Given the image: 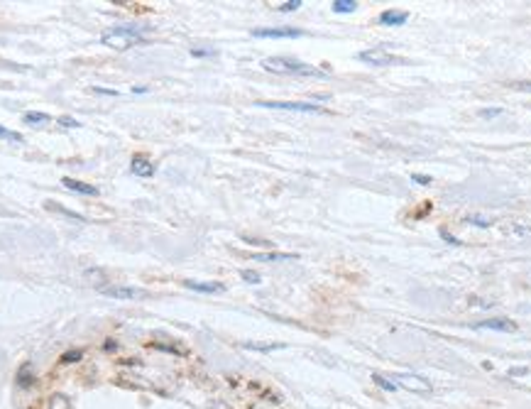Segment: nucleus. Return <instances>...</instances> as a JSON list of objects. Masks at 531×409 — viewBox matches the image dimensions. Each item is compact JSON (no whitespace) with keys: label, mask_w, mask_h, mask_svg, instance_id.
Instances as JSON below:
<instances>
[{"label":"nucleus","mask_w":531,"mask_h":409,"mask_svg":"<svg viewBox=\"0 0 531 409\" xmlns=\"http://www.w3.org/2000/svg\"><path fill=\"white\" fill-rule=\"evenodd\" d=\"M397 380H402V382H407L411 389H424V392H429L431 389V382L426 380V377H407V375H402V377H397Z\"/></svg>","instance_id":"obj_13"},{"label":"nucleus","mask_w":531,"mask_h":409,"mask_svg":"<svg viewBox=\"0 0 531 409\" xmlns=\"http://www.w3.org/2000/svg\"><path fill=\"white\" fill-rule=\"evenodd\" d=\"M407 20H409V15L402 10H385L380 15V25H385V27H397V25H404Z\"/></svg>","instance_id":"obj_10"},{"label":"nucleus","mask_w":531,"mask_h":409,"mask_svg":"<svg viewBox=\"0 0 531 409\" xmlns=\"http://www.w3.org/2000/svg\"><path fill=\"white\" fill-rule=\"evenodd\" d=\"M480 115L482 118H497V115H502V108H485V110H480Z\"/></svg>","instance_id":"obj_25"},{"label":"nucleus","mask_w":531,"mask_h":409,"mask_svg":"<svg viewBox=\"0 0 531 409\" xmlns=\"http://www.w3.org/2000/svg\"><path fill=\"white\" fill-rule=\"evenodd\" d=\"M301 30H291V27H269V30H252V37H301Z\"/></svg>","instance_id":"obj_7"},{"label":"nucleus","mask_w":531,"mask_h":409,"mask_svg":"<svg viewBox=\"0 0 531 409\" xmlns=\"http://www.w3.org/2000/svg\"><path fill=\"white\" fill-rule=\"evenodd\" d=\"M57 123H59V125H64V128H79V125H81L79 120H74V118H69V115H61V118H57Z\"/></svg>","instance_id":"obj_24"},{"label":"nucleus","mask_w":531,"mask_h":409,"mask_svg":"<svg viewBox=\"0 0 531 409\" xmlns=\"http://www.w3.org/2000/svg\"><path fill=\"white\" fill-rule=\"evenodd\" d=\"M475 328H487V331H507V333H511V331H516V323H514V321H509V319H487V321H480V323H475Z\"/></svg>","instance_id":"obj_9"},{"label":"nucleus","mask_w":531,"mask_h":409,"mask_svg":"<svg viewBox=\"0 0 531 409\" xmlns=\"http://www.w3.org/2000/svg\"><path fill=\"white\" fill-rule=\"evenodd\" d=\"M262 66L272 74H291V76H328V71L323 69H316L311 64H304L299 59H291V57H267L262 62Z\"/></svg>","instance_id":"obj_2"},{"label":"nucleus","mask_w":531,"mask_h":409,"mask_svg":"<svg viewBox=\"0 0 531 409\" xmlns=\"http://www.w3.org/2000/svg\"><path fill=\"white\" fill-rule=\"evenodd\" d=\"M465 221L472 223V226H480V228H490V226H492V223H490L487 218H482V216H468Z\"/></svg>","instance_id":"obj_21"},{"label":"nucleus","mask_w":531,"mask_h":409,"mask_svg":"<svg viewBox=\"0 0 531 409\" xmlns=\"http://www.w3.org/2000/svg\"><path fill=\"white\" fill-rule=\"evenodd\" d=\"M296 258H299L296 253H257V255H252V260H257V262H289Z\"/></svg>","instance_id":"obj_11"},{"label":"nucleus","mask_w":531,"mask_h":409,"mask_svg":"<svg viewBox=\"0 0 531 409\" xmlns=\"http://www.w3.org/2000/svg\"><path fill=\"white\" fill-rule=\"evenodd\" d=\"M105 297L110 299H137V297H144L142 289H135V287H123V284H115V287H103L101 289Z\"/></svg>","instance_id":"obj_5"},{"label":"nucleus","mask_w":531,"mask_h":409,"mask_svg":"<svg viewBox=\"0 0 531 409\" xmlns=\"http://www.w3.org/2000/svg\"><path fill=\"white\" fill-rule=\"evenodd\" d=\"M529 372V367H509V375L511 377H519V375H526Z\"/></svg>","instance_id":"obj_28"},{"label":"nucleus","mask_w":531,"mask_h":409,"mask_svg":"<svg viewBox=\"0 0 531 409\" xmlns=\"http://www.w3.org/2000/svg\"><path fill=\"white\" fill-rule=\"evenodd\" d=\"M411 179H414V184H424V186L431 184V176H429V174H414Z\"/></svg>","instance_id":"obj_26"},{"label":"nucleus","mask_w":531,"mask_h":409,"mask_svg":"<svg viewBox=\"0 0 531 409\" xmlns=\"http://www.w3.org/2000/svg\"><path fill=\"white\" fill-rule=\"evenodd\" d=\"M130 172L135 174V176H152L154 174V164L147 159V157H142V154H135L132 157V162H130Z\"/></svg>","instance_id":"obj_6"},{"label":"nucleus","mask_w":531,"mask_h":409,"mask_svg":"<svg viewBox=\"0 0 531 409\" xmlns=\"http://www.w3.org/2000/svg\"><path fill=\"white\" fill-rule=\"evenodd\" d=\"M504 231H507V236H514V238H521V240H524V238H531V228L524 226V223H509Z\"/></svg>","instance_id":"obj_14"},{"label":"nucleus","mask_w":531,"mask_h":409,"mask_svg":"<svg viewBox=\"0 0 531 409\" xmlns=\"http://www.w3.org/2000/svg\"><path fill=\"white\" fill-rule=\"evenodd\" d=\"M514 88H519V91H531V81H519V84H514Z\"/></svg>","instance_id":"obj_30"},{"label":"nucleus","mask_w":531,"mask_h":409,"mask_svg":"<svg viewBox=\"0 0 531 409\" xmlns=\"http://www.w3.org/2000/svg\"><path fill=\"white\" fill-rule=\"evenodd\" d=\"M260 108H274V110H296V113H323L321 106L313 103H299V101H257Z\"/></svg>","instance_id":"obj_4"},{"label":"nucleus","mask_w":531,"mask_h":409,"mask_svg":"<svg viewBox=\"0 0 531 409\" xmlns=\"http://www.w3.org/2000/svg\"><path fill=\"white\" fill-rule=\"evenodd\" d=\"M191 54H194V57H211L213 49H191Z\"/></svg>","instance_id":"obj_29"},{"label":"nucleus","mask_w":531,"mask_h":409,"mask_svg":"<svg viewBox=\"0 0 531 409\" xmlns=\"http://www.w3.org/2000/svg\"><path fill=\"white\" fill-rule=\"evenodd\" d=\"M25 123H27V125H44V123H49V115H47V113L30 110V113H25Z\"/></svg>","instance_id":"obj_15"},{"label":"nucleus","mask_w":531,"mask_h":409,"mask_svg":"<svg viewBox=\"0 0 531 409\" xmlns=\"http://www.w3.org/2000/svg\"><path fill=\"white\" fill-rule=\"evenodd\" d=\"M96 93H103V96H118V91H110V88H96Z\"/></svg>","instance_id":"obj_31"},{"label":"nucleus","mask_w":531,"mask_h":409,"mask_svg":"<svg viewBox=\"0 0 531 409\" xmlns=\"http://www.w3.org/2000/svg\"><path fill=\"white\" fill-rule=\"evenodd\" d=\"M0 137H3V140H8V142H18V145H22V142H25V137H22L20 132H15V130H8V128H3V125H0Z\"/></svg>","instance_id":"obj_17"},{"label":"nucleus","mask_w":531,"mask_h":409,"mask_svg":"<svg viewBox=\"0 0 531 409\" xmlns=\"http://www.w3.org/2000/svg\"><path fill=\"white\" fill-rule=\"evenodd\" d=\"M240 277H243L245 282H250V284H260V282H262V277H260L255 270H240Z\"/></svg>","instance_id":"obj_19"},{"label":"nucleus","mask_w":531,"mask_h":409,"mask_svg":"<svg viewBox=\"0 0 531 409\" xmlns=\"http://www.w3.org/2000/svg\"><path fill=\"white\" fill-rule=\"evenodd\" d=\"M441 238H443V240H448V243H450V245H460V240H458V238H453V236H450V233H448V231H446V228H443V231H441Z\"/></svg>","instance_id":"obj_27"},{"label":"nucleus","mask_w":531,"mask_h":409,"mask_svg":"<svg viewBox=\"0 0 531 409\" xmlns=\"http://www.w3.org/2000/svg\"><path fill=\"white\" fill-rule=\"evenodd\" d=\"M372 380H375V382H377L382 389H387V392H394V389H397V382H389V380H387V377H382V375H375Z\"/></svg>","instance_id":"obj_20"},{"label":"nucleus","mask_w":531,"mask_h":409,"mask_svg":"<svg viewBox=\"0 0 531 409\" xmlns=\"http://www.w3.org/2000/svg\"><path fill=\"white\" fill-rule=\"evenodd\" d=\"M184 284H186L189 289H194V292H204V294H218V292L225 289L221 282H194V280H186Z\"/></svg>","instance_id":"obj_12"},{"label":"nucleus","mask_w":531,"mask_h":409,"mask_svg":"<svg viewBox=\"0 0 531 409\" xmlns=\"http://www.w3.org/2000/svg\"><path fill=\"white\" fill-rule=\"evenodd\" d=\"M61 184H64L69 191H76V194H83V196H98V189H96V186H91V184H86V181H79V179H74V176H64Z\"/></svg>","instance_id":"obj_8"},{"label":"nucleus","mask_w":531,"mask_h":409,"mask_svg":"<svg viewBox=\"0 0 531 409\" xmlns=\"http://www.w3.org/2000/svg\"><path fill=\"white\" fill-rule=\"evenodd\" d=\"M296 8H301V0H289V3H282V5H279L282 13H291V10H296Z\"/></svg>","instance_id":"obj_23"},{"label":"nucleus","mask_w":531,"mask_h":409,"mask_svg":"<svg viewBox=\"0 0 531 409\" xmlns=\"http://www.w3.org/2000/svg\"><path fill=\"white\" fill-rule=\"evenodd\" d=\"M49 409H71V402L64 397V394H54L49 399Z\"/></svg>","instance_id":"obj_18"},{"label":"nucleus","mask_w":531,"mask_h":409,"mask_svg":"<svg viewBox=\"0 0 531 409\" xmlns=\"http://www.w3.org/2000/svg\"><path fill=\"white\" fill-rule=\"evenodd\" d=\"M79 358H81V350H69V353H64V355H61V363H64V365H69V363H76Z\"/></svg>","instance_id":"obj_22"},{"label":"nucleus","mask_w":531,"mask_h":409,"mask_svg":"<svg viewBox=\"0 0 531 409\" xmlns=\"http://www.w3.org/2000/svg\"><path fill=\"white\" fill-rule=\"evenodd\" d=\"M101 42L110 49H130V47H137V44H147V37H144V30L142 27H135V25H118V27H110L101 35Z\"/></svg>","instance_id":"obj_1"},{"label":"nucleus","mask_w":531,"mask_h":409,"mask_svg":"<svg viewBox=\"0 0 531 409\" xmlns=\"http://www.w3.org/2000/svg\"><path fill=\"white\" fill-rule=\"evenodd\" d=\"M132 93H147V86H132Z\"/></svg>","instance_id":"obj_32"},{"label":"nucleus","mask_w":531,"mask_h":409,"mask_svg":"<svg viewBox=\"0 0 531 409\" xmlns=\"http://www.w3.org/2000/svg\"><path fill=\"white\" fill-rule=\"evenodd\" d=\"M358 59H360V62H365V64H370V66H392V64H404V59H399V57L389 54L385 47H372V49H365V52H360V54H358Z\"/></svg>","instance_id":"obj_3"},{"label":"nucleus","mask_w":531,"mask_h":409,"mask_svg":"<svg viewBox=\"0 0 531 409\" xmlns=\"http://www.w3.org/2000/svg\"><path fill=\"white\" fill-rule=\"evenodd\" d=\"M335 13H352L358 8V3L355 0H333V5H330Z\"/></svg>","instance_id":"obj_16"}]
</instances>
